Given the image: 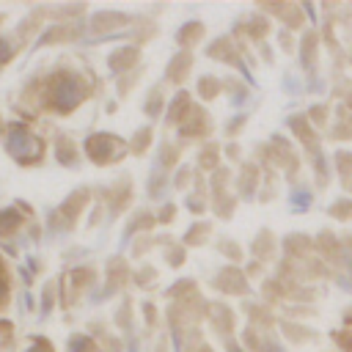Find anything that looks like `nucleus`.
I'll list each match as a JSON object with an SVG mask.
<instances>
[{
	"mask_svg": "<svg viewBox=\"0 0 352 352\" xmlns=\"http://www.w3.org/2000/svg\"><path fill=\"white\" fill-rule=\"evenodd\" d=\"M3 292H6V278L0 275V294H3Z\"/></svg>",
	"mask_w": 352,
	"mask_h": 352,
	"instance_id": "7",
	"label": "nucleus"
},
{
	"mask_svg": "<svg viewBox=\"0 0 352 352\" xmlns=\"http://www.w3.org/2000/svg\"><path fill=\"white\" fill-rule=\"evenodd\" d=\"M6 151L14 157V160H36L41 154V140L25 129V126H14L6 138Z\"/></svg>",
	"mask_w": 352,
	"mask_h": 352,
	"instance_id": "2",
	"label": "nucleus"
},
{
	"mask_svg": "<svg viewBox=\"0 0 352 352\" xmlns=\"http://www.w3.org/2000/svg\"><path fill=\"white\" fill-rule=\"evenodd\" d=\"M19 214L14 212V209H6V212H0V234H8V231H14L16 226H19Z\"/></svg>",
	"mask_w": 352,
	"mask_h": 352,
	"instance_id": "3",
	"label": "nucleus"
},
{
	"mask_svg": "<svg viewBox=\"0 0 352 352\" xmlns=\"http://www.w3.org/2000/svg\"><path fill=\"white\" fill-rule=\"evenodd\" d=\"M88 349H94V344H91L85 336H74V338L69 341V352H88Z\"/></svg>",
	"mask_w": 352,
	"mask_h": 352,
	"instance_id": "5",
	"label": "nucleus"
},
{
	"mask_svg": "<svg viewBox=\"0 0 352 352\" xmlns=\"http://www.w3.org/2000/svg\"><path fill=\"white\" fill-rule=\"evenodd\" d=\"M308 206H311V192H308V190H294V192H292V209L305 212Z\"/></svg>",
	"mask_w": 352,
	"mask_h": 352,
	"instance_id": "4",
	"label": "nucleus"
},
{
	"mask_svg": "<svg viewBox=\"0 0 352 352\" xmlns=\"http://www.w3.org/2000/svg\"><path fill=\"white\" fill-rule=\"evenodd\" d=\"M85 99V82L77 74H58L50 85V104L58 113L74 110Z\"/></svg>",
	"mask_w": 352,
	"mask_h": 352,
	"instance_id": "1",
	"label": "nucleus"
},
{
	"mask_svg": "<svg viewBox=\"0 0 352 352\" xmlns=\"http://www.w3.org/2000/svg\"><path fill=\"white\" fill-rule=\"evenodd\" d=\"M11 52H14V47H11L6 38H0V60H8V58H11Z\"/></svg>",
	"mask_w": 352,
	"mask_h": 352,
	"instance_id": "6",
	"label": "nucleus"
}]
</instances>
